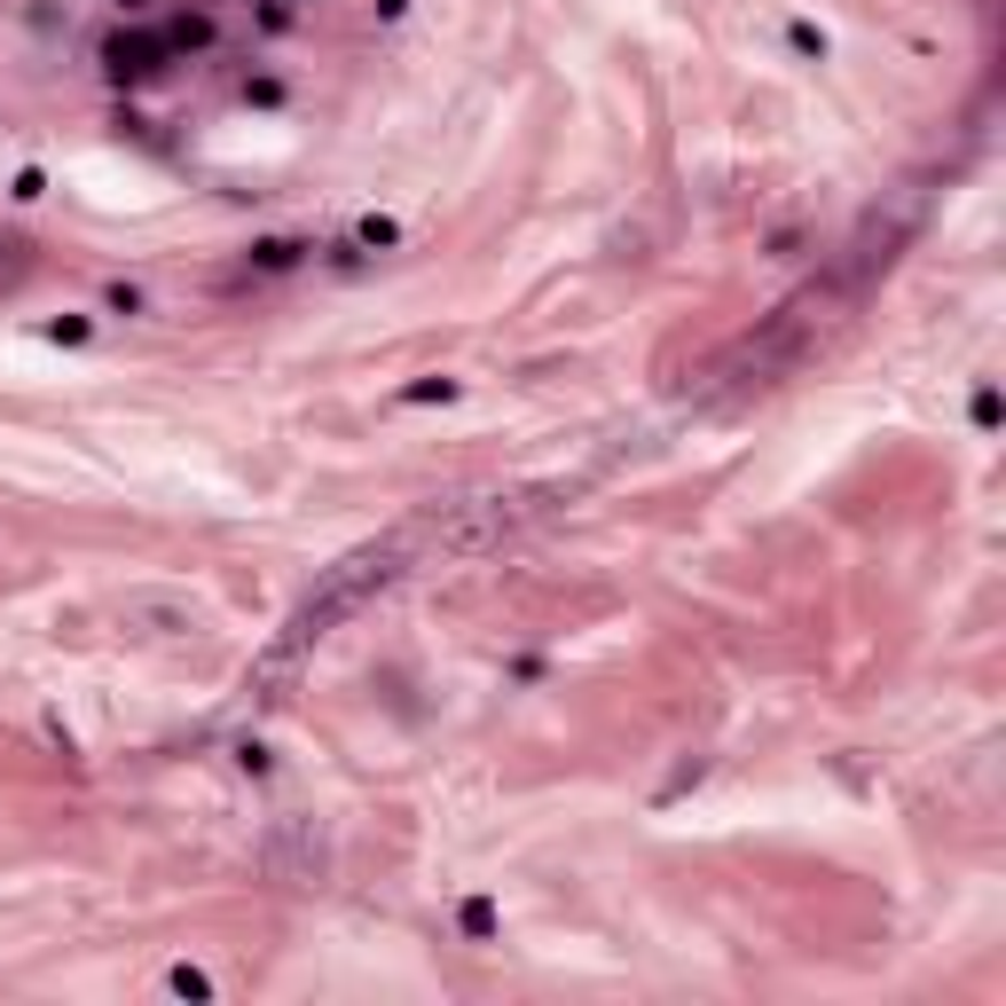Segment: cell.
I'll list each match as a JSON object with an SVG mask.
<instances>
[{"instance_id":"obj_1","label":"cell","mask_w":1006,"mask_h":1006,"mask_svg":"<svg viewBox=\"0 0 1006 1006\" xmlns=\"http://www.w3.org/2000/svg\"><path fill=\"white\" fill-rule=\"evenodd\" d=\"M464 935H495V904H488V896L464 904Z\"/></svg>"}]
</instances>
